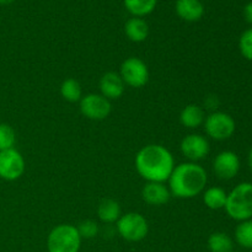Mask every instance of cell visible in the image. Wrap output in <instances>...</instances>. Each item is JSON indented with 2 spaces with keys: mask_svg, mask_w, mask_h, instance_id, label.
<instances>
[{
  "mask_svg": "<svg viewBox=\"0 0 252 252\" xmlns=\"http://www.w3.org/2000/svg\"><path fill=\"white\" fill-rule=\"evenodd\" d=\"M235 121L225 112L211 113L204 120V129L208 137L214 140H226L235 133Z\"/></svg>",
  "mask_w": 252,
  "mask_h": 252,
  "instance_id": "6",
  "label": "cell"
},
{
  "mask_svg": "<svg viewBox=\"0 0 252 252\" xmlns=\"http://www.w3.org/2000/svg\"><path fill=\"white\" fill-rule=\"evenodd\" d=\"M142 197L145 203L160 207L170 201L171 192L162 182H148L142 189Z\"/></svg>",
  "mask_w": 252,
  "mask_h": 252,
  "instance_id": "13",
  "label": "cell"
},
{
  "mask_svg": "<svg viewBox=\"0 0 252 252\" xmlns=\"http://www.w3.org/2000/svg\"><path fill=\"white\" fill-rule=\"evenodd\" d=\"M244 17H245L246 22L252 25V1L245 5L244 7Z\"/></svg>",
  "mask_w": 252,
  "mask_h": 252,
  "instance_id": "26",
  "label": "cell"
},
{
  "mask_svg": "<svg viewBox=\"0 0 252 252\" xmlns=\"http://www.w3.org/2000/svg\"><path fill=\"white\" fill-rule=\"evenodd\" d=\"M175 160L169 149L160 144H148L135 157V169L148 182H162L170 179Z\"/></svg>",
  "mask_w": 252,
  "mask_h": 252,
  "instance_id": "1",
  "label": "cell"
},
{
  "mask_svg": "<svg viewBox=\"0 0 252 252\" xmlns=\"http://www.w3.org/2000/svg\"><path fill=\"white\" fill-rule=\"evenodd\" d=\"M228 193L220 187H209L203 193V202L207 208L212 211H219L225 207Z\"/></svg>",
  "mask_w": 252,
  "mask_h": 252,
  "instance_id": "18",
  "label": "cell"
},
{
  "mask_svg": "<svg viewBox=\"0 0 252 252\" xmlns=\"http://www.w3.org/2000/svg\"><path fill=\"white\" fill-rule=\"evenodd\" d=\"M239 48H240L241 56L252 62V29L243 32L239 39Z\"/></svg>",
  "mask_w": 252,
  "mask_h": 252,
  "instance_id": "24",
  "label": "cell"
},
{
  "mask_svg": "<svg viewBox=\"0 0 252 252\" xmlns=\"http://www.w3.org/2000/svg\"><path fill=\"white\" fill-rule=\"evenodd\" d=\"M97 216L102 223H117V220L121 218V216H122L120 203L116 202L115 199H102L97 207Z\"/></svg>",
  "mask_w": 252,
  "mask_h": 252,
  "instance_id": "16",
  "label": "cell"
},
{
  "mask_svg": "<svg viewBox=\"0 0 252 252\" xmlns=\"http://www.w3.org/2000/svg\"><path fill=\"white\" fill-rule=\"evenodd\" d=\"M117 231L121 238L129 243H139L144 240L149 231L148 220L139 213L129 212L121 216L117 220Z\"/></svg>",
  "mask_w": 252,
  "mask_h": 252,
  "instance_id": "5",
  "label": "cell"
},
{
  "mask_svg": "<svg viewBox=\"0 0 252 252\" xmlns=\"http://www.w3.org/2000/svg\"><path fill=\"white\" fill-rule=\"evenodd\" d=\"M14 1L15 0H0V5H9Z\"/></svg>",
  "mask_w": 252,
  "mask_h": 252,
  "instance_id": "28",
  "label": "cell"
},
{
  "mask_svg": "<svg viewBox=\"0 0 252 252\" xmlns=\"http://www.w3.org/2000/svg\"><path fill=\"white\" fill-rule=\"evenodd\" d=\"M231 252H236V251H231Z\"/></svg>",
  "mask_w": 252,
  "mask_h": 252,
  "instance_id": "29",
  "label": "cell"
},
{
  "mask_svg": "<svg viewBox=\"0 0 252 252\" xmlns=\"http://www.w3.org/2000/svg\"><path fill=\"white\" fill-rule=\"evenodd\" d=\"M76 229H78L81 239H94L98 234L97 223L95 220H91V219L83 220L76 226Z\"/></svg>",
  "mask_w": 252,
  "mask_h": 252,
  "instance_id": "25",
  "label": "cell"
},
{
  "mask_svg": "<svg viewBox=\"0 0 252 252\" xmlns=\"http://www.w3.org/2000/svg\"><path fill=\"white\" fill-rule=\"evenodd\" d=\"M125 32L132 42L139 43L145 41L149 34V26L142 17H132L126 22Z\"/></svg>",
  "mask_w": 252,
  "mask_h": 252,
  "instance_id": "15",
  "label": "cell"
},
{
  "mask_svg": "<svg viewBox=\"0 0 252 252\" xmlns=\"http://www.w3.org/2000/svg\"><path fill=\"white\" fill-rule=\"evenodd\" d=\"M248 162H249V166H250V170L252 171V148L250 149V152H249Z\"/></svg>",
  "mask_w": 252,
  "mask_h": 252,
  "instance_id": "27",
  "label": "cell"
},
{
  "mask_svg": "<svg viewBox=\"0 0 252 252\" xmlns=\"http://www.w3.org/2000/svg\"><path fill=\"white\" fill-rule=\"evenodd\" d=\"M81 236L75 225L59 224L54 226L47 238L48 252H79Z\"/></svg>",
  "mask_w": 252,
  "mask_h": 252,
  "instance_id": "4",
  "label": "cell"
},
{
  "mask_svg": "<svg viewBox=\"0 0 252 252\" xmlns=\"http://www.w3.org/2000/svg\"><path fill=\"white\" fill-rule=\"evenodd\" d=\"M207 245L211 252H231L234 248L231 238L223 231L211 234L208 241H207Z\"/></svg>",
  "mask_w": 252,
  "mask_h": 252,
  "instance_id": "19",
  "label": "cell"
},
{
  "mask_svg": "<svg viewBox=\"0 0 252 252\" xmlns=\"http://www.w3.org/2000/svg\"><path fill=\"white\" fill-rule=\"evenodd\" d=\"M25 172V159L15 148L0 152V177L15 181Z\"/></svg>",
  "mask_w": 252,
  "mask_h": 252,
  "instance_id": "8",
  "label": "cell"
},
{
  "mask_svg": "<svg viewBox=\"0 0 252 252\" xmlns=\"http://www.w3.org/2000/svg\"><path fill=\"white\" fill-rule=\"evenodd\" d=\"M158 0H125V6L134 17H143L154 11Z\"/></svg>",
  "mask_w": 252,
  "mask_h": 252,
  "instance_id": "20",
  "label": "cell"
},
{
  "mask_svg": "<svg viewBox=\"0 0 252 252\" xmlns=\"http://www.w3.org/2000/svg\"><path fill=\"white\" fill-rule=\"evenodd\" d=\"M126 84L121 75L115 71L103 74L100 80L101 95L107 100H117L125 94Z\"/></svg>",
  "mask_w": 252,
  "mask_h": 252,
  "instance_id": "12",
  "label": "cell"
},
{
  "mask_svg": "<svg viewBox=\"0 0 252 252\" xmlns=\"http://www.w3.org/2000/svg\"><path fill=\"white\" fill-rule=\"evenodd\" d=\"M61 95L68 102H80L83 97L80 83L73 78L65 79L61 85Z\"/></svg>",
  "mask_w": 252,
  "mask_h": 252,
  "instance_id": "21",
  "label": "cell"
},
{
  "mask_svg": "<svg viewBox=\"0 0 252 252\" xmlns=\"http://www.w3.org/2000/svg\"><path fill=\"white\" fill-rule=\"evenodd\" d=\"M181 153L192 162L204 159L209 153V143L203 135L189 134L182 139L180 145Z\"/></svg>",
  "mask_w": 252,
  "mask_h": 252,
  "instance_id": "11",
  "label": "cell"
},
{
  "mask_svg": "<svg viewBox=\"0 0 252 252\" xmlns=\"http://www.w3.org/2000/svg\"><path fill=\"white\" fill-rule=\"evenodd\" d=\"M224 209L234 220L244 221L252 219V184L241 182L234 187L228 194Z\"/></svg>",
  "mask_w": 252,
  "mask_h": 252,
  "instance_id": "3",
  "label": "cell"
},
{
  "mask_svg": "<svg viewBox=\"0 0 252 252\" xmlns=\"http://www.w3.org/2000/svg\"><path fill=\"white\" fill-rule=\"evenodd\" d=\"M111 102L98 94H89L80 100V111L86 118L93 121H102L110 116Z\"/></svg>",
  "mask_w": 252,
  "mask_h": 252,
  "instance_id": "9",
  "label": "cell"
},
{
  "mask_svg": "<svg viewBox=\"0 0 252 252\" xmlns=\"http://www.w3.org/2000/svg\"><path fill=\"white\" fill-rule=\"evenodd\" d=\"M176 12L185 21L194 22L202 19L204 6L199 0H177Z\"/></svg>",
  "mask_w": 252,
  "mask_h": 252,
  "instance_id": "14",
  "label": "cell"
},
{
  "mask_svg": "<svg viewBox=\"0 0 252 252\" xmlns=\"http://www.w3.org/2000/svg\"><path fill=\"white\" fill-rule=\"evenodd\" d=\"M120 75L126 85L139 89L147 85L149 81V69L140 58L129 57L121 65Z\"/></svg>",
  "mask_w": 252,
  "mask_h": 252,
  "instance_id": "7",
  "label": "cell"
},
{
  "mask_svg": "<svg viewBox=\"0 0 252 252\" xmlns=\"http://www.w3.org/2000/svg\"><path fill=\"white\" fill-rule=\"evenodd\" d=\"M16 142V134L11 126L0 123V152L12 149Z\"/></svg>",
  "mask_w": 252,
  "mask_h": 252,
  "instance_id": "23",
  "label": "cell"
},
{
  "mask_svg": "<svg viewBox=\"0 0 252 252\" xmlns=\"http://www.w3.org/2000/svg\"><path fill=\"white\" fill-rule=\"evenodd\" d=\"M167 181L171 196L187 199L193 198L204 191L208 176L201 165L189 161L175 166Z\"/></svg>",
  "mask_w": 252,
  "mask_h": 252,
  "instance_id": "2",
  "label": "cell"
},
{
  "mask_svg": "<svg viewBox=\"0 0 252 252\" xmlns=\"http://www.w3.org/2000/svg\"><path fill=\"white\" fill-rule=\"evenodd\" d=\"M204 111L202 110V107H199L198 105H187L184 110L180 113V122L182 126L187 128H198L199 126H202L204 123Z\"/></svg>",
  "mask_w": 252,
  "mask_h": 252,
  "instance_id": "17",
  "label": "cell"
},
{
  "mask_svg": "<svg viewBox=\"0 0 252 252\" xmlns=\"http://www.w3.org/2000/svg\"><path fill=\"white\" fill-rule=\"evenodd\" d=\"M251 252H252V251H251Z\"/></svg>",
  "mask_w": 252,
  "mask_h": 252,
  "instance_id": "30",
  "label": "cell"
},
{
  "mask_svg": "<svg viewBox=\"0 0 252 252\" xmlns=\"http://www.w3.org/2000/svg\"><path fill=\"white\" fill-rule=\"evenodd\" d=\"M213 171L220 180L228 181L234 179L240 171V159L238 154L230 150L219 153L213 160Z\"/></svg>",
  "mask_w": 252,
  "mask_h": 252,
  "instance_id": "10",
  "label": "cell"
},
{
  "mask_svg": "<svg viewBox=\"0 0 252 252\" xmlns=\"http://www.w3.org/2000/svg\"><path fill=\"white\" fill-rule=\"evenodd\" d=\"M235 240L243 248L252 250V219L239 223L235 229Z\"/></svg>",
  "mask_w": 252,
  "mask_h": 252,
  "instance_id": "22",
  "label": "cell"
}]
</instances>
